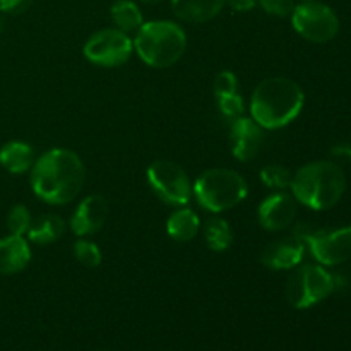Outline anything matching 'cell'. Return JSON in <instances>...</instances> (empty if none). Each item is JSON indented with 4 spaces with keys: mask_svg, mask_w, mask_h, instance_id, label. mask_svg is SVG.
Here are the masks:
<instances>
[{
    "mask_svg": "<svg viewBox=\"0 0 351 351\" xmlns=\"http://www.w3.org/2000/svg\"><path fill=\"white\" fill-rule=\"evenodd\" d=\"M108 219V202L103 195L93 194L82 199L71 216V230L79 239H86L105 226Z\"/></svg>",
    "mask_w": 351,
    "mask_h": 351,
    "instance_id": "obj_14",
    "label": "cell"
},
{
    "mask_svg": "<svg viewBox=\"0 0 351 351\" xmlns=\"http://www.w3.org/2000/svg\"><path fill=\"white\" fill-rule=\"evenodd\" d=\"M82 53L93 65L115 69L130 60L134 53V40L117 27H106L88 38L82 47Z\"/></svg>",
    "mask_w": 351,
    "mask_h": 351,
    "instance_id": "obj_9",
    "label": "cell"
},
{
    "mask_svg": "<svg viewBox=\"0 0 351 351\" xmlns=\"http://www.w3.org/2000/svg\"><path fill=\"white\" fill-rule=\"evenodd\" d=\"M146 178L154 194L167 204L182 208L192 199V182L180 165L170 160H156L147 167Z\"/></svg>",
    "mask_w": 351,
    "mask_h": 351,
    "instance_id": "obj_8",
    "label": "cell"
},
{
    "mask_svg": "<svg viewBox=\"0 0 351 351\" xmlns=\"http://www.w3.org/2000/svg\"><path fill=\"white\" fill-rule=\"evenodd\" d=\"M65 233V221L58 215H43L38 219H33L27 240L36 245H50L58 242Z\"/></svg>",
    "mask_w": 351,
    "mask_h": 351,
    "instance_id": "obj_19",
    "label": "cell"
},
{
    "mask_svg": "<svg viewBox=\"0 0 351 351\" xmlns=\"http://www.w3.org/2000/svg\"><path fill=\"white\" fill-rule=\"evenodd\" d=\"M201 232V218L194 209L182 206L170 215L167 221V233L175 242H191Z\"/></svg>",
    "mask_w": 351,
    "mask_h": 351,
    "instance_id": "obj_18",
    "label": "cell"
},
{
    "mask_svg": "<svg viewBox=\"0 0 351 351\" xmlns=\"http://www.w3.org/2000/svg\"><path fill=\"white\" fill-rule=\"evenodd\" d=\"M331 154L336 160H343L351 163V144H336V146H332Z\"/></svg>",
    "mask_w": 351,
    "mask_h": 351,
    "instance_id": "obj_30",
    "label": "cell"
},
{
    "mask_svg": "<svg viewBox=\"0 0 351 351\" xmlns=\"http://www.w3.org/2000/svg\"><path fill=\"white\" fill-rule=\"evenodd\" d=\"M291 194L314 211L335 208L346 192V175L336 161H311L293 173Z\"/></svg>",
    "mask_w": 351,
    "mask_h": 351,
    "instance_id": "obj_3",
    "label": "cell"
},
{
    "mask_svg": "<svg viewBox=\"0 0 351 351\" xmlns=\"http://www.w3.org/2000/svg\"><path fill=\"white\" fill-rule=\"evenodd\" d=\"M259 0H226V5L235 12H250Z\"/></svg>",
    "mask_w": 351,
    "mask_h": 351,
    "instance_id": "obj_29",
    "label": "cell"
},
{
    "mask_svg": "<svg viewBox=\"0 0 351 351\" xmlns=\"http://www.w3.org/2000/svg\"><path fill=\"white\" fill-rule=\"evenodd\" d=\"M305 93L290 77H267L256 86L250 98V117L264 130H280L300 117Z\"/></svg>",
    "mask_w": 351,
    "mask_h": 351,
    "instance_id": "obj_2",
    "label": "cell"
},
{
    "mask_svg": "<svg viewBox=\"0 0 351 351\" xmlns=\"http://www.w3.org/2000/svg\"><path fill=\"white\" fill-rule=\"evenodd\" d=\"M5 223L10 235L26 237L27 232H29L31 225H33V216H31V211L26 208V206L16 204L10 208Z\"/></svg>",
    "mask_w": 351,
    "mask_h": 351,
    "instance_id": "obj_23",
    "label": "cell"
},
{
    "mask_svg": "<svg viewBox=\"0 0 351 351\" xmlns=\"http://www.w3.org/2000/svg\"><path fill=\"white\" fill-rule=\"evenodd\" d=\"M259 177L267 189H274V191L290 189L291 180H293V173L281 165H266L261 168Z\"/></svg>",
    "mask_w": 351,
    "mask_h": 351,
    "instance_id": "obj_22",
    "label": "cell"
},
{
    "mask_svg": "<svg viewBox=\"0 0 351 351\" xmlns=\"http://www.w3.org/2000/svg\"><path fill=\"white\" fill-rule=\"evenodd\" d=\"M304 240L311 256L321 266H339L351 259V225L305 232Z\"/></svg>",
    "mask_w": 351,
    "mask_h": 351,
    "instance_id": "obj_10",
    "label": "cell"
},
{
    "mask_svg": "<svg viewBox=\"0 0 351 351\" xmlns=\"http://www.w3.org/2000/svg\"><path fill=\"white\" fill-rule=\"evenodd\" d=\"M202 235L208 249L213 252H225L233 243V230L225 218L211 216L202 225Z\"/></svg>",
    "mask_w": 351,
    "mask_h": 351,
    "instance_id": "obj_21",
    "label": "cell"
},
{
    "mask_svg": "<svg viewBox=\"0 0 351 351\" xmlns=\"http://www.w3.org/2000/svg\"><path fill=\"white\" fill-rule=\"evenodd\" d=\"M33 0H0V10L3 14H23L29 9Z\"/></svg>",
    "mask_w": 351,
    "mask_h": 351,
    "instance_id": "obj_28",
    "label": "cell"
},
{
    "mask_svg": "<svg viewBox=\"0 0 351 351\" xmlns=\"http://www.w3.org/2000/svg\"><path fill=\"white\" fill-rule=\"evenodd\" d=\"M307 245L300 233L278 239L267 243L261 252V264L271 271H290L300 266L304 261Z\"/></svg>",
    "mask_w": 351,
    "mask_h": 351,
    "instance_id": "obj_11",
    "label": "cell"
},
{
    "mask_svg": "<svg viewBox=\"0 0 351 351\" xmlns=\"http://www.w3.org/2000/svg\"><path fill=\"white\" fill-rule=\"evenodd\" d=\"M216 103H218V110L221 113V117L230 123L235 122L237 119L243 117V113H245V101H243L240 93L228 96H219V98H216Z\"/></svg>",
    "mask_w": 351,
    "mask_h": 351,
    "instance_id": "obj_25",
    "label": "cell"
},
{
    "mask_svg": "<svg viewBox=\"0 0 351 351\" xmlns=\"http://www.w3.org/2000/svg\"><path fill=\"white\" fill-rule=\"evenodd\" d=\"M336 290L335 274L321 264L297 266L290 274L285 288L288 304L297 311L315 307L331 297Z\"/></svg>",
    "mask_w": 351,
    "mask_h": 351,
    "instance_id": "obj_6",
    "label": "cell"
},
{
    "mask_svg": "<svg viewBox=\"0 0 351 351\" xmlns=\"http://www.w3.org/2000/svg\"><path fill=\"white\" fill-rule=\"evenodd\" d=\"M298 213V202L293 194H288L285 191H276L266 199L257 208V219L259 225L267 232H281V230L290 228L295 221Z\"/></svg>",
    "mask_w": 351,
    "mask_h": 351,
    "instance_id": "obj_12",
    "label": "cell"
},
{
    "mask_svg": "<svg viewBox=\"0 0 351 351\" xmlns=\"http://www.w3.org/2000/svg\"><path fill=\"white\" fill-rule=\"evenodd\" d=\"M291 26L304 40L311 43H328L339 33V17L321 0H305L295 5L291 12Z\"/></svg>",
    "mask_w": 351,
    "mask_h": 351,
    "instance_id": "obj_7",
    "label": "cell"
},
{
    "mask_svg": "<svg viewBox=\"0 0 351 351\" xmlns=\"http://www.w3.org/2000/svg\"><path fill=\"white\" fill-rule=\"evenodd\" d=\"M31 263V247L26 237L7 235L0 239V274L12 276Z\"/></svg>",
    "mask_w": 351,
    "mask_h": 351,
    "instance_id": "obj_15",
    "label": "cell"
},
{
    "mask_svg": "<svg viewBox=\"0 0 351 351\" xmlns=\"http://www.w3.org/2000/svg\"><path fill=\"white\" fill-rule=\"evenodd\" d=\"M261 7L266 14L274 17H288L291 16L295 9V0H259Z\"/></svg>",
    "mask_w": 351,
    "mask_h": 351,
    "instance_id": "obj_27",
    "label": "cell"
},
{
    "mask_svg": "<svg viewBox=\"0 0 351 351\" xmlns=\"http://www.w3.org/2000/svg\"><path fill=\"white\" fill-rule=\"evenodd\" d=\"M192 195L202 209L219 215L245 201L249 185L239 171L230 168H209L194 182Z\"/></svg>",
    "mask_w": 351,
    "mask_h": 351,
    "instance_id": "obj_5",
    "label": "cell"
},
{
    "mask_svg": "<svg viewBox=\"0 0 351 351\" xmlns=\"http://www.w3.org/2000/svg\"><path fill=\"white\" fill-rule=\"evenodd\" d=\"M304 2H305V0H304Z\"/></svg>",
    "mask_w": 351,
    "mask_h": 351,
    "instance_id": "obj_33",
    "label": "cell"
},
{
    "mask_svg": "<svg viewBox=\"0 0 351 351\" xmlns=\"http://www.w3.org/2000/svg\"><path fill=\"white\" fill-rule=\"evenodd\" d=\"M2 31H3V19L0 17V34H2Z\"/></svg>",
    "mask_w": 351,
    "mask_h": 351,
    "instance_id": "obj_32",
    "label": "cell"
},
{
    "mask_svg": "<svg viewBox=\"0 0 351 351\" xmlns=\"http://www.w3.org/2000/svg\"><path fill=\"white\" fill-rule=\"evenodd\" d=\"M110 17L117 29L127 34H136L137 29L144 24L143 10L134 0H117L110 9Z\"/></svg>",
    "mask_w": 351,
    "mask_h": 351,
    "instance_id": "obj_20",
    "label": "cell"
},
{
    "mask_svg": "<svg viewBox=\"0 0 351 351\" xmlns=\"http://www.w3.org/2000/svg\"><path fill=\"white\" fill-rule=\"evenodd\" d=\"M86 182V167L77 153L65 147L47 151L31 168V189L34 195L51 206L74 201Z\"/></svg>",
    "mask_w": 351,
    "mask_h": 351,
    "instance_id": "obj_1",
    "label": "cell"
},
{
    "mask_svg": "<svg viewBox=\"0 0 351 351\" xmlns=\"http://www.w3.org/2000/svg\"><path fill=\"white\" fill-rule=\"evenodd\" d=\"M264 144V129L252 117H240L230 123L232 154L242 163L252 161Z\"/></svg>",
    "mask_w": 351,
    "mask_h": 351,
    "instance_id": "obj_13",
    "label": "cell"
},
{
    "mask_svg": "<svg viewBox=\"0 0 351 351\" xmlns=\"http://www.w3.org/2000/svg\"><path fill=\"white\" fill-rule=\"evenodd\" d=\"M141 2H144V3H149V5H156V3L163 2V0H141Z\"/></svg>",
    "mask_w": 351,
    "mask_h": 351,
    "instance_id": "obj_31",
    "label": "cell"
},
{
    "mask_svg": "<svg viewBox=\"0 0 351 351\" xmlns=\"http://www.w3.org/2000/svg\"><path fill=\"white\" fill-rule=\"evenodd\" d=\"M134 50L147 67L168 69L184 57L187 34L173 21H147L137 29Z\"/></svg>",
    "mask_w": 351,
    "mask_h": 351,
    "instance_id": "obj_4",
    "label": "cell"
},
{
    "mask_svg": "<svg viewBox=\"0 0 351 351\" xmlns=\"http://www.w3.org/2000/svg\"><path fill=\"white\" fill-rule=\"evenodd\" d=\"M239 93V77L235 72L223 71L215 77V96H228Z\"/></svg>",
    "mask_w": 351,
    "mask_h": 351,
    "instance_id": "obj_26",
    "label": "cell"
},
{
    "mask_svg": "<svg viewBox=\"0 0 351 351\" xmlns=\"http://www.w3.org/2000/svg\"><path fill=\"white\" fill-rule=\"evenodd\" d=\"M36 154L31 144L24 141H9L0 147V167L12 175H23L31 171Z\"/></svg>",
    "mask_w": 351,
    "mask_h": 351,
    "instance_id": "obj_17",
    "label": "cell"
},
{
    "mask_svg": "<svg viewBox=\"0 0 351 351\" xmlns=\"http://www.w3.org/2000/svg\"><path fill=\"white\" fill-rule=\"evenodd\" d=\"M226 7V0H171V10L184 23L202 24L215 19Z\"/></svg>",
    "mask_w": 351,
    "mask_h": 351,
    "instance_id": "obj_16",
    "label": "cell"
},
{
    "mask_svg": "<svg viewBox=\"0 0 351 351\" xmlns=\"http://www.w3.org/2000/svg\"><path fill=\"white\" fill-rule=\"evenodd\" d=\"M72 252L77 263L86 267H98L103 263V254L95 242L88 239H79L72 247Z\"/></svg>",
    "mask_w": 351,
    "mask_h": 351,
    "instance_id": "obj_24",
    "label": "cell"
}]
</instances>
